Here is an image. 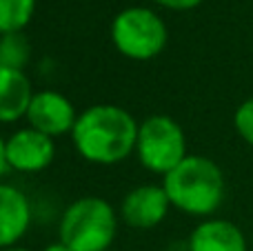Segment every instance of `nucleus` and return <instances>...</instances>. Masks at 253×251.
<instances>
[{"label": "nucleus", "instance_id": "nucleus-17", "mask_svg": "<svg viewBox=\"0 0 253 251\" xmlns=\"http://www.w3.org/2000/svg\"><path fill=\"white\" fill-rule=\"evenodd\" d=\"M42 251H71V249L67 247L65 243H60V240H58V243H51V245H47V247H44Z\"/></svg>", "mask_w": 253, "mask_h": 251}, {"label": "nucleus", "instance_id": "nucleus-5", "mask_svg": "<svg viewBox=\"0 0 253 251\" xmlns=\"http://www.w3.org/2000/svg\"><path fill=\"white\" fill-rule=\"evenodd\" d=\"M135 156L144 169L167 176L189 156L182 127L169 116H149L140 123Z\"/></svg>", "mask_w": 253, "mask_h": 251}, {"label": "nucleus", "instance_id": "nucleus-11", "mask_svg": "<svg viewBox=\"0 0 253 251\" xmlns=\"http://www.w3.org/2000/svg\"><path fill=\"white\" fill-rule=\"evenodd\" d=\"M34 93L29 76L22 69L0 67V123H16L27 118Z\"/></svg>", "mask_w": 253, "mask_h": 251}, {"label": "nucleus", "instance_id": "nucleus-13", "mask_svg": "<svg viewBox=\"0 0 253 251\" xmlns=\"http://www.w3.org/2000/svg\"><path fill=\"white\" fill-rule=\"evenodd\" d=\"M29 42L22 34H7L0 36V67L7 69H22L29 60Z\"/></svg>", "mask_w": 253, "mask_h": 251}, {"label": "nucleus", "instance_id": "nucleus-19", "mask_svg": "<svg viewBox=\"0 0 253 251\" xmlns=\"http://www.w3.org/2000/svg\"><path fill=\"white\" fill-rule=\"evenodd\" d=\"M251 249H253V240H251Z\"/></svg>", "mask_w": 253, "mask_h": 251}, {"label": "nucleus", "instance_id": "nucleus-2", "mask_svg": "<svg viewBox=\"0 0 253 251\" xmlns=\"http://www.w3.org/2000/svg\"><path fill=\"white\" fill-rule=\"evenodd\" d=\"M162 187L171 200V207L196 218H209L215 213L227 194L224 173L218 163L193 154L167 173Z\"/></svg>", "mask_w": 253, "mask_h": 251}, {"label": "nucleus", "instance_id": "nucleus-20", "mask_svg": "<svg viewBox=\"0 0 253 251\" xmlns=\"http://www.w3.org/2000/svg\"><path fill=\"white\" fill-rule=\"evenodd\" d=\"M109 251H114V249H109Z\"/></svg>", "mask_w": 253, "mask_h": 251}, {"label": "nucleus", "instance_id": "nucleus-9", "mask_svg": "<svg viewBox=\"0 0 253 251\" xmlns=\"http://www.w3.org/2000/svg\"><path fill=\"white\" fill-rule=\"evenodd\" d=\"M31 225V205L13 185L0 182V249L16 247Z\"/></svg>", "mask_w": 253, "mask_h": 251}, {"label": "nucleus", "instance_id": "nucleus-16", "mask_svg": "<svg viewBox=\"0 0 253 251\" xmlns=\"http://www.w3.org/2000/svg\"><path fill=\"white\" fill-rule=\"evenodd\" d=\"M7 169H9V165H7V156H4V140L0 138V178L4 176Z\"/></svg>", "mask_w": 253, "mask_h": 251}, {"label": "nucleus", "instance_id": "nucleus-10", "mask_svg": "<svg viewBox=\"0 0 253 251\" xmlns=\"http://www.w3.org/2000/svg\"><path fill=\"white\" fill-rule=\"evenodd\" d=\"M187 251H249V245L236 222L207 218L191 231Z\"/></svg>", "mask_w": 253, "mask_h": 251}, {"label": "nucleus", "instance_id": "nucleus-15", "mask_svg": "<svg viewBox=\"0 0 253 251\" xmlns=\"http://www.w3.org/2000/svg\"><path fill=\"white\" fill-rule=\"evenodd\" d=\"M158 4L167 9H175V11H187V9H193L202 2V0H156Z\"/></svg>", "mask_w": 253, "mask_h": 251}, {"label": "nucleus", "instance_id": "nucleus-18", "mask_svg": "<svg viewBox=\"0 0 253 251\" xmlns=\"http://www.w3.org/2000/svg\"><path fill=\"white\" fill-rule=\"evenodd\" d=\"M0 251H29V249H25V247H7V249H0Z\"/></svg>", "mask_w": 253, "mask_h": 251}, {"label": "nucleus", "instance_id": "nucleus-6", "mask_svg": "<svg viewBox=\"0 0 253 251\" xmlns=\"http://www.w3.org/2000/svg\"><path fill=\"white\" fill-rule=\"evenodd\" d=\"M76 120H78L76 107L67 96L51 89L34 93V100L27 111V123L31 129L49 138H58L74 131Z\"/></svg>", "mask_w": 253, "mask_h": 251}, {"label": "nucleus", "instance_id": "nucleus-14", "mask_svg": "<svg viewBox=\"0 0 253 251\" xmlns=\"http://www.w3.org/2000/svg\"><path fill=\"white\" fill-rule=\"evenodd\" d=\"M233 127H236L238 136H240L247 145L253 147V98L245 100L236 109V116H233Z\"/></svg>", "mask_w": 253, "mask_h": 251}, {"label": "nucleus", "instance_id": "nucleus-3", "mask_svg": "<svg viewBox=\"0 0 253 251\" xmlns=\"http://www.w3.org/2000/svg\"><path fill=\"white\" fill-rule=\"evenodd\" d=\"M58 234L71 251H109L118 234V213L107 200L84 196L65 209Z\"/></svg>", "mask_w": 253, "mask_h": 251}, {"label": "nucleus", "instance_id": "nucleus-12", "mask_svg": "<svg viewBox=\"0 0 253 251\" xmlns=\"http://www.w3.org/2000/svg\"><path fill=\"white\" fill-rule=\"evenodd\" d=\"M36 11V0H0V36L22 34Z\"/></svg>", "mask_w": 253, "mask_h": 251}, {"label": "nucleus", "instance_id": "nucleus-8", "mask_svg": "<svg viewBox=\"0 0 253 251\" xmlns=\"http://www.w3.org/2000/svg\"><path fill=\"white\" fill-rule=\"evenodd\" d=\"M171 200L162 185H140L120 205V218L133 229H153L167 218Z\"/></svg>", "mask_w": 253, "mask_h": 251}, {"label": "nucleus", "instance_id": "nucleus-1", "mask_svg": "<svg viewBox=\"0 0 253 251\" xmlns=\"http://www.w3.org/2000/svg\"><path fill=\"white\" fill-rule=\"evenodd\" d=\"M140 125L118 105H93L84 109L71 131L74 147L87 163L118 165L135 151Z\"/></svg>", "mask_w": 253, "mask_h": 251}, {"label": "nucleus", "instance_id": "nucleus-4", "mask_svg": "<svg viewBox=\"0 0 253 251\" xmlns=\"http://www.w3.org/2000/svg\"><path fill=\"white\" fill-rule=\"evenodd\" d=\"M167 25L153 9L126 7L111 20V42L129 60H151L167 47Z\"/></svg>", "mask_w": 253, "mask_h": 251}, {"label": "nucleus", "instance_id": "nucleus-7", "mask_svg": "<svg viewBox=\"0 0 253 251\" xmlns=\"http://www.w3.org/2000/svg\"><path fill=\"white\" fill-rule=\"evenodd\" d=\"M4 156H7L9 169L13 171L38 173L53 163L56 145H53V138L25 127L4 140Z\"/></svg>", "mask_w": 253, "mask_h": 251}]
</instances>
